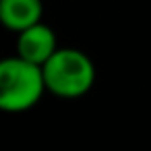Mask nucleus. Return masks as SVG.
Returning <instances> with one entry per match:
<instances>
[{
    "mask_svg": "<svg viewBox=\"0 0 151 151\" xmlns=\"http://www.w3.org/2000/svg\"><path fill=\"white\" fill-rule=\"evenodd\" d=\"M48 91L42 64L11 56L0 62V108L11 114L27 112Z\"/></svg>",
    "mask_w": 151,
    "mask_h": 151,
    "instance_id": "1",
    "label": "nucleus"
},
{
    "mask_svg": "<svg viewBox=\"0 0 151 151\" xmlns=\"http://www.w3.org/2000/svg\"><path fill=\"white\" fill-rule=\"evenodd\" d=\"M42 68L48 91L62 99L83 97L95 83L93 60L77 48H58Z\"/></svg>",
    "mask_w": 151,
    "mask_h": 151,
    "instance_id": "2",
    "label": "nucleus"
},
{
    "mask_svg": "<svg viewBox=\"0 0 151 151\" xmlns=\"http://www.w3.org/2000/svg\"><path fill=\"white\" fill-rule=\"evenodd\" d=\"M58 50L56 33L42 21L17 33V54L29 62L44 64Z\"/></svg>",
    "mask_w": 151,
    "mask_h": 151,
    "instance_id": "3",
    "label": "nucleus"
},
{
    "mask_svg": "<svg viewBox=\"0 0 151 151\" xmlns=\"http://www.w3.org/2000/svg\"><path fill=\"white\" fill-rule=\"evenodd\" d=\"M42 0H0V21L9 31H23L42 21Z\"/></svg>",
    "mask_w": 151,
    "mask_h": 151,
    "instance_id": "4",
    "label": "nucleus"
}]
</instances>
